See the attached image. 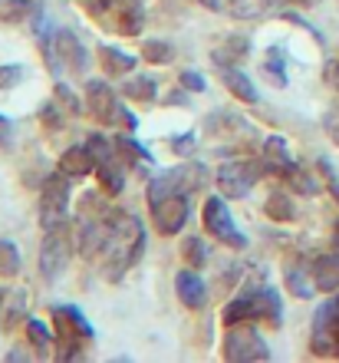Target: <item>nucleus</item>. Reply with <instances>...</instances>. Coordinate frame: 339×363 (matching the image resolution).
Returning a JSON list of instances; mask_svg holds the SVG:
<instances>
[{"instance_id": "1", "label": "nucleus", "mask_w": 339, "mask_h": 363, "mask_svg": "<svg viewBox=\"0 0 339 363\" xmlns=\"http://www.w3.org/2000/svg\"><path fill=\"white\" fill-rule=\"evenodd\" d=\"M142 248H145V228H142V221L135 218V215L115 211L109 238H105L103 251L96 255L105 281H113V284L115 281H122L125 271L142 258Z\"/></svg>"}, {"instance_id": "2", "label": "nucleus", "mask_w": 339, "mask_h": 363, "mask_svg": "<svg viewBox=\"0 0 339 363\" xmlns=\"http://www.w3.org/2000/svg\"><path fill=\"white\" fill-rule=\"evenodd\" d=\"M280 294L273 291V287H251V291H244V294L237 297V301H231V304L224 307V314H221V320H224L227 327L231 324H241V320H267V324H280Z\"/></svg>"}, {"instance_id": "3", "label": "nucleus", "mask_w": 339, "mask_h": 363, "mask_svg": "<svg viewBox=\"0 0 339 363\" xmlns=\"http://www.w3.org/2000/svg\"><path fill=\"white\" fill-rule=\"evenodd\" d=\"M205 182H207V169L198 162L165 169L155 179H149V205L168 199V195H195L198 189H205Z\"/></svg>"}, {"instance_id": "4", "label": "nucleus", "mask_w": 339, "mask_h": 363, "mask_svg": "<svg viewBox=\"0 0 339 363\" xmlns=\"http://www.w3.org/2000/svg\"><path fill=\"white\" fill-rule=\"evenodd\" d=\"M53 327H57V344H59V360H69L93 340V327L79 314V307H53Z\"/></svg>"}, {"instance_id": "5", "label": "nucleus", "mask_w": 339, "mask_h": 363, "mask_svg": "<svg viewBox=\"0 0 339 363\" xmlns=\"http://www.w3.org/2000/svg\"><path fill=\"white\" fill-rule=\"evenodd\" d=\"M221 357L227 363H247V360H270V347L264 344V337L257 334L254 327L241 320V324L227 327L224 347H221Z\"/></svg>"}, {"instance_id": "6", "label": "nucleus", "mask_w": 339, "mask_h": 363, "mask_svg": "<svg viewBox=\"0 0 339 363\" xmlns=\"http://www.w3.org/2000/svg\"><path fill=\"white\" fill-rule=\"evenodd\" d=\"M310 350L316 357H339V294L323 301L313 314Z\"/></svg>"}, {"instance_id": "7", "label": "nucleus", "mask_w": 339, "mask_h": 363, "mask_svg": "<svg viewBox=\"0 0 339 363\" xmlns=\"http://www.w3.org/2000/svg\"><path fill=\"white\" fill-rule=\"evenodd\" d=\"M264 175H267L264 159H257V162H224L217 169L214 182L224 199H244L247 191L254 189V182L264 179Z\"/></svg>"}, {"instance_id": "8", "label": "nucleus", "mask_w": 339, "mask_h": 363, "mask_svg": "<svg viewBox=\"0 0 339 363\" xmlns=\"http://www.w3.org/2000/svg\"><path fill=\"white\" fill-rule=\"evenodd\" d=\"M67 205H69V175L67 172L50 175V179L40 185V225H43V228L63 225Z\"/></svg>"}, {"instance_id": "9", "label": "nucleus", "mask_w": 339, "mask_h": 363, "mask_svg": "<svg viewBox=\"0 0 339 363\" xmlns=\"http://www.w3.org/2000/svg\"><path fill=\"white\" fill-rule=\"evenodd\" d=\"M201 221H205V231L207 235H214L217 241H224L227 248H244L247 238L237 231L234 218H231V211H227L224 199H217V195H211V199L205 201V208H201Z\"/></svg>"}, {"instance_id": "10", "label": "nucleus", "mask_w": 339, "mask_h": 363, "mask_svg": "<svg viewBox=\"0 0 339 363\" xmlns=\"http://www.w3.org/2000/svg\"><path fill=\"white\" fill-rule=\"evenodd\" d=\"M73 251V241H69L67 225H57V228H47V238H43V248H40V274L47 281H57L67 268V258Z\"/></svg>"}, {"instance_id": "11", "label": "nucleus", "mask_w": 339, "mask_h": 363, "mask_svg": "<svg viewBox=\"0 0 339 363\" xmlns=\"http://www.w3.org/2000/svg\"><path fill=\"white\" fill-rule=\"evenodd\" d=\"M188 195H168L151 205V218H155V228L161 235H178L188 221Z\"/></svg>"}, {"instance_id": "12", "label": "nucleus", "mask_w": 339, "mask_h": 363, "mask_svg": "<svg viewBox=\"0 0 339 363\" xmlns=\"http://www.w3.org/2000/svg\"><path fill=\"white\" fill-rule=\"evenodd\" d=\"M105 27H113L122 37H135L145 27V7L142 0H115L113 7L105 10Z\"/></svg>"}, {"instance_id": "13", "label": "nucleus", "mask_w": 339, "mask_h": 363, "mask_svg": "<svg viewBox=\"0 0 339 363\" xmlns=\"http://www.w3.org/2000/svg\"><path fill=\"white\" fill-rule=\"evenodd\" d=\"M115 109H119V99L113 96V89L105 86L103 79H89L86 83V113L93 116L96 123L113 125Z\"/></svg>"}, {"instance_id": "14", "label": "nucleus", "mask_w": 339, "mask_h": 363, "mask_svg": "<svg viewBox=\"0 0 339 363\" xmlns=\"http://www.w3.org/2000/svg\"><path fill=\"white\" fill-rule=\"evenodd\" d=\"M57 53L63 60V67L76 77H86V67H89V57H86V47L76 40L73 30H57Z\"/></svg>"}, {"instance_id": "15", "label": "nucleus", "mask_w": 339, "mask_h": 363, "mask_svg": "<svg viewBox=\"0 0 339 363\" xmlns=\"http://www.w3.org/2000/svg\"><path fill=\"white\" fill-rule=\"evenodd\" d=\"M175 291H178L181 304L191 307V311H201V307L207 304V287H205V281L195 274V268L178 271V277H175Z\"/></svg>"}, {"instance_id": "16", "label": "nucleus", "mask_w": 339, "mask_h": 363, "mask_svg": "<svg viewBox=\"0 0 339 363\" xmlns=\"http://www.w3.org/2000/svg\"><path fill=\"white\" fill-rule=\"evenodd\" d=\"M99 165L96 152L89 145H69L67 152L59 155V172H67L69 179H79V175H89Z\"/></svg>"}, {"instance_id": "17", "label": "nucleus", "mask_w": 339, "mask_h": 363, "mask_svg": "<svg viewBox=\"0 0 339 363\" xmlns=\"http://www.w3.org/2000/svg\"><path fill=\"white\" fill-rule=\"evenodd\" d=\"M247 53H251V40L241 37V33H231V37H224L214 50H211V60H214L217 67H234V63H241Z\"/></svg>"}, {"instance_id": "18", "label": "nucleus", "mask_w": 339, "mask_h": 363, "mask_svg": "<svg viewBox=\"0 0 339 363\" xmlns=\"http://www.w3.org/2000/svg\"><path fill=\"white\" fill-rule=\"evenodd\" d=\"M221 79H224V86L231 89L241 103L251 106V103H257V99H260V96H257V86L251 83V77H247V73H241L237 67H221Z\"/></svg>"}, {"instance_id": "19", "label": "nucleus", "mask_w": 339, "mask_h": 363, "mask_svg": "<svg viewBox=\"0 0 339 363\" xmlns=\"http://www.w3.org/2000/svg\"><path fill=\"white\" fill-rule=\"evenodd\" d=\"M260 159H264V165H267V172L270 175H283L293 165L290 152H287V143H283L280 135H270V139H267Z\"/></svg>"}, {"instance_id": "20", "label": "nucleus", "mask_w": 339, "mask_h": 363, "mask_svg": "<svg viewBox=\"0 0 339 363\" xmlns=\"http://www.w3.org/2000/svg\"><path fill=\"white\" fill-rule=\"evenodd\" d=\"M96 175H99V185H103L105 195H119L125 189V169L122 162H115V155H109V159L96 165Z\"/></svg>"}, {"instance_id": "21", "label": "nucleus", "mask_w": 339, "mask_h": 363, "mask_svg": "<svg viewBox=\"0 0 339 363\" xmlns=\"http://www.w3.org/2000/svg\"><path fill=\"white\" fill-rule=\"evenodd\" d=\"M313 277L320 291H336L339 287V255H320L313 261Z\"/></svg>"}, {"instance_id": "22", "label": "nucleus", "mask_w": 339, "mask_h": 363, "mask_svg": "<svg viewBox=\"0 0 339 363\" xmlns=\"http://www.w3.org/2000/svg\"><path fill=\"white\" fill-rule=\"evenodd\" d=\"M99 63L113 77H122V73H132L135 69V57H129V53H122V50H115V47H99Z\"/></svg>"}, {"instance_id": "23", "label": "nucleus", "mask_w": 339, "mask_h": 363, "mask_svg": "<svg viewBox=\"0 0 339 363\" xmlns=\"http://www.w3.org/2000/svg\"><path fill=\"white\" fill-rule=\"evenodd\" d=\"M264 77L270 86L283 89L287 86V57H283V47H270L264 60Z\"/></svg>"}, {"instance_id": "24", "label": "nucleus", "mask_w": 339, "mask_h": 363, "mask_svg": "<svg viewBox=\"0 0 339 363\" xmlns=\"http://www.w3.org/2000/svg\"><path fill=\"white\" fill-rule=\"evenodd\" d=\"M40 13L37 0H0V20L7 23H20V20H30Z\"/></svg>"}, {"instance_id": "25", "label": "nucleus", "mask_w": 339, "mask_h": 363, "mask_svg": "<svg viewBox=\"0 0 339 363\" xmlns=\"http://www.w3.org/2000/svg\"><path fill=\"white\" fill-rule=\"evenodd\" d=\"M287 287H290L293 297H300V301H306V297H313V291H316V277H310V271L306 268H287Z\"/></svg>"}, {"instance_id": "26", "label": "nucleus", "mask_w": 339, "mask_h": 363, "mask_svg": "<svg viewBox=\"0 0 339 363\" xmlns=\"http://www.w3.org/2000/svg\"><path fill=\"white\" fill-rule=\"evenodd\" d=\"M227 10H231V17L237 20H257L264 17L267 10H270L273 0H224Z\"/></svg>"}, {"instance_id": "27", "label": "nucleus", "mask_w": 339, "mask_h": 363, "mask_svg": "<svg viewBox=\"0 0 339 363\" xmlns=\"http://www.w3.org/2000/svg\"><path fill=\"white\" fill-rule=\"evenodd\" d=\"M264 211H267V218H270V221H293V218H297V208H293V201L287 199L283 191L267 195Z\"/></svg>"}, {"instance_id": "28", "label": "nucleus", "mask_w": 339, "mask_h": 363, "mask_svg": "<svg viewBox=\"0 0 339 363\" xmlns=\"http://www.w3.org/2000/svg\"><path fill=\"white\" fill-rule=\"evenodd\" d=\"M171 57H175V47L165 40H145L142 43V60L151 67H165V63H171Z\"/></svg>"}, {"instance_id": "29", "label": "nucleus", "mask_w": 339, "mask_h": 363, "mask_svg": "<svg viewBox=\"0 0 339 363\" xmlns=\"http://www.w3.org/2000/svg\"><path fill=\"white\" fill-rule=\"evenodd\" d=\"M283 179H287V185H290V189L300 191V195H316V191H320V182L313 179L310 172H303L297 162H293L290 169L283 172Z\"/></svg>"}, {"instance_id": "30", "label": "nucleus", "mask_w": 339, "mask_h": 363, "mask_svg": "<svg viewBox=\"0 0 339 363\" xmlns=\"http://www.w3.org/2000/svg\"><path fill=\"white\" fill-rule=\"evenodd\" d=\"M115 149H119L125 162L135 165V169H139V162H151L149 149H145L142 143H135V139H129V135H119V139H115Z\"/></svg>"}, {"instance_id": "31", "label": "nucleus", "mask_w": 339, "mask_h": 363, "mask_svg": "<svg viewBox=\"0 0 339 363\" xmlns=\"http://www.w3.org/2000/svg\"><path fill=\"white\" fill-rule=\"evenodd\" d=\"M122 93L129 96V99H139V103H155L159 89H155V83H151L149 77H132V79H129V83L122 86Z\"/></svg>"}, {"instance_id": "32", "label": "nucleus", "mask_w": 339, "mask_h": 363, "mask_svg": "<svg viewBox=\"0 0 339 363\" xmlns=\"http://www.w3.org/2000/svg\"><path fill=\"white\" fill-rule=\"evenodd\" d=\"M20 274V251L13 241L0 238V277H17Z\"/></svg>"}, {"instance_id": "33", "label": "nucleus", "mask_w": 339, "mask_h": 363, "mask_svg": "<svg viewBox=\"0 0 339 363\" xmlns=\"http://www.w3.org/2000/svg\"><path fill=\"white\" fill-rule=\"evenodd\" d=\"M27 340H30V347L37 350L40 357H47L50 354V330H47V324L43 320H27Z\"/></svg>"}, {"instance_id": "34", "label": "nucleus", "mask_w": 339, "mask_h": 363, "mask_svg": "<svg viewBox=\"0 0 339 363\" xmlns=\"http://www.w3.org/2000/svg\"><path fill=\"white\" fill-rule=\"evenodd\" d=\"M181 258L188 261L191 268H201V264H207V248H205V241L201 238H185L181 241Z\"/></svg>"}, {"instance_id": "35", "label": "nucleus", "mask_w": 339, "mask_h": 363, "mask_svg": "<svg viewBox=\"0 0 339 363\" xmlns=\"http://www.w3.org/2000/svg\"><path fill=\"white\" fill-rule=\"evenodd\" d=\"M20 317H23V294H10L7 297V304H4V327L7 330H13V327L20 324Z\"/></svg>"}, {"instance_id": "36", "label": "nucleus", "mask_w": 339, "mask_h": 363, "mask_svg": "<svg viewBox=\"0 0 339 363\" xmlns=\"http://www.w3.org/2000/svg\"><path fill=\"white\" fill-rule=\"evenodd\" d=\"M57 103L63 106V113H69V116H76L83 109V106H79V96H76L69 86H63V83H57Z\"/></svg>"}, {"instance_id": "37", "label": "nucleus", "mask_w": 339, "mask_h": 363, "mask_svg": "<svg viewBox=\"0 0 339 363\" xmlns=\"http://www.w3.org/2000/svg\"><path fill=\"white\" fill-rule=\"evenodd\" d=\"M23 77H27V73H23V67H17V63H13V67H0V89L17 86Z\"/></svg>"}, {"instance_id": "38", "label": "nucleus", "mask_w": 339, "mask_h": 363, "mask_svg": "<svg viewBox=\"0 0 339 363\" xmlns=\"http://www.w3.org/2000/svg\"><path fill=\"white\" fill-rule=\"evenodd\" d=\"M181 86L195 89V93H205V77H201L198 69H185V73H181Z\"/></svg>"}, {"instance_id": "39", "label": "nucleus", "mask_w": 339, "mask_h": 363, "mask_svg": "<svg viewBox=\"0 0 339 363\" xmlns=\"http://www.w3.org/2000/svg\"><path fill=\"white\" fill-rule=\"evenodd\" d=\"M113 125H122V129H129V133H132V129H139V119H135V116L129 113V109H125L122 103H119V109H115V119H113Z\"/></svg>"}, {"instance_id": "40", "label": "nucleus", "mask_w": 339, "mask_h": 363, "mask_svg": "<svg viewBox=\"0 0 339 363\" xmlns=\"http://www.w3.org/2000/svg\"><path fill=\"white\" fill-rule=\"evenodd\" d=\"M86 145H89V149H93V152H96V159H99V162L113 155V149H109V143H105L103 135H89V139H86Z\"/></svg>"}, {"instance_id": "41", "label": "nucleus", "mask_w": 339, "mask_h": 363, "mask_svg": "<svg viewBox=\"0 0 339 363\" xmlns=\"http://www.w3.org/2000/svg\"><path fill=\"white\" fill-rule=\"evenodd\" d=\"M171 149H175L178 155H191V149H195V135L191 133L175 135V139H171Z\"/></svg>"}, {"instance_id": "42", "label": "nucleus", "mask_w": 339, "mask_h": 363, "mask_svg": "<svg viewBox=\"0 0 339 363\" xmlns=\"http://www.w3.org/2000/svg\"><path fill=\"white\" fill-rule=\"evenodd\" d=\"M79 4H83V7L89 10V13H93V17H105V10L113 7L115 0H79Z\"/></svg>"}, {"instance_id": "43", "label": "nucleus", "mask_w": 339, "mask_h": 363, "mask_svg": "<svg viewBox=\"0 0 339 363\" xmlns=\"http://www.w3.org/2000/svg\"><path fill=\"white\" fill-rule=\"evenodd\" d=\"M323 125H326V133H330V139L339 145V109H333V113H326V119H323Z\"/></svg>"}, {"instance_id": "44", "label": "nucleus", "mask_w": 339, "mask_h": 363, "mask_svg": "<svg viewBox=\"0 0 339 363\" xmlns=\"http://www.w3.org/2000/svg\"><path fill=\"white\" fill-rule=\"evenodd\" d=\"M323 79H326L333 89H339V60H330V63L323 67Z\"/></svg>"}, {"instance_id": "45", "label": "nucleus", "mask_w": 339, "mask_h": 363, "mask_svg": "<svg viewBox=\"0 0 339 363\" xmlns=\"http://www.w3.org/2000/svg\"><path fill=\"white\" fill-rule=\"evenodd\" d=\"M10 143H13V129H10V123L0 116V149H7Z\"/></svg>"}, {"instance_id": "46", "label": "nucleus", "mask_w": 339, "mask_h": 363, "mask_svg": "<svg viewBox=\"0 0 339 363\" xmlns=\"http://www.w3.org/2000/svg\"><path fill=\"white\" fill-rule=\"evenodd\" d=\"M195 4H201L205 10H217V7H221V0H195Z\"/></svg>"}, {"instance_id": "47", "label": "nucleus", "mask_w": 339, "mask_h": 363, "mask_svg": "<svg viewBox=\"0 0 339 363\" xmlns=\"http://www.w3.org/2000/svg\"><path fill=\"white\" fill-rule=\"evenodd\" d=\"M4 304H7V291L0 287V327H4Z\"/></svg>"}, {"instance_id": "48", "label": "nucleus", "mask_w": 339, "mask_h": 363, "mask_svg": "<svg viewBox=\"0 0 339 363\" xmlns=\"http://www.w3.org/2000/svg\"><path fill=\"white\" fill-rule=\"evenodd\" d=\"M297 4H303V7H313V4H320V0H297Z\"/></svg>"}, {"instance_id": "49", "label": "nucleus", "mask_w": 339, "mask_h": 363, "mask_svg": "<svg viewBox=\"0 0 339 363\" xmlns=\"http://www.w3.org/2000/svg\"><path fill=\"white\" fill-rule=\"evenodd\" d=\"M333 241H336V248H339V221H336V231H333Z\"/></svg>"}, {"instance_id": "50", "label": "nucleus", "mask_w": 339, "mask_h": 363, "mask_svg": "<svg viewBox=\"0 0 339 363\" xmlns=\"http://www.w3.org/2000/svg\"><path fill=\"white\" fill-rule=\"evenodd\" d=\"M333 195H336V201H339V185H333Z\"/></svg>"}]
</instances>
